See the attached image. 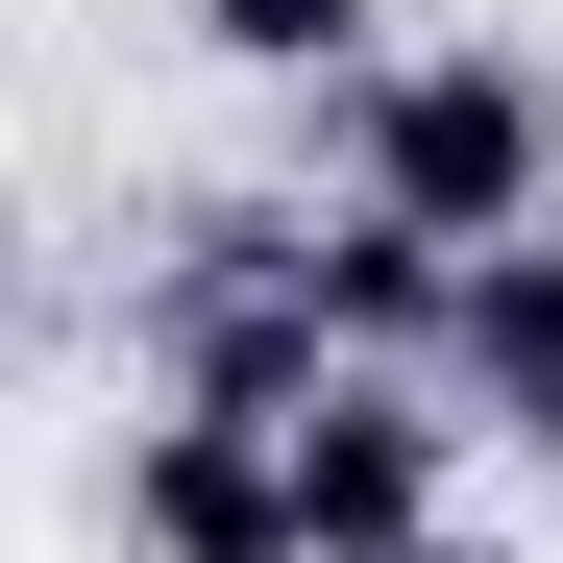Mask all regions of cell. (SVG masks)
Wrapping results in <instances>:
<instances>
[{
    "label": "cell",
    "mask_w": 563,
    "mask_h": 563,
    "mask_svg": "<svg viewBox=\"0 0 563 563\" xmlns=\"http://www.w3.org/2000/svg\"><path fill=\"white\" fill-rule=\"evenodd\" d=\"M269 245H295V343H319V367H417L441 295H465V269L393 245V221H269Z\"/></svg>",
    "instance_id": "obj_5"
},
{
    "label": "cell",
    "mask_w": 563,
    "mask_h": 563,
    "mask_svg": "<svg viewBox=\"0 0 563 563\" xmlns=\"http://www.w3.org/2000/svg\"><path fill=\"white\" fill-rule=\"evenodd\" d=\"M319 147H343V221H393V245H441V269H490V245L563 221V197H539V49H515V25L367 49L343 99H319Z\"/></svg>",
    "instance_id": "obj_1"
},
{
    "label": "cell",
    "mask_w": 563,
    "mask_h": 563,
    "mask_svg": "<svg viewBox=\"0 0 563 563\" xmlns=\"http://www.w3.org/2000/svg\"><path fill=\"white\" fill-rule=\"evenodd\" d=\"M123 563H295L269 417H123Z\"/></svg>",
    "instance_id": "obj_4"
},
{
    "label": "cell",
    "mask_w": 563,
    "mask_h": 563,
    "mask_svg": "<svg viewBox=\"0 0 563 563\" xmlns=\"http://www.w3.org/2000/svg\"><path fill=\"white\" fill-rule=\"evenodd\" d=\"M417 393L465 417V441H515V465H563V221L539 245H490L441 295V343H417Z\"/></svg>",
    "instance_id": "obj_3"
},
{
    "label": "cell",
    "mask_w": 563,
    "mask_h": 563,
    "mask_svg": "<svg viewBox=\"0 0 563 563\" xmlns=\"http://www.w3.org/2000/svg\"><path fill=\"white\" fill-rule=\"evenodd\" d=\"M417 563H515V539H465V515H441V539H417Z\"/></svg>",
    "instance_id": "obj_8"
},
{
    "label": "cell",
    "mask_w": 563,
    "mask_h": 563,
    "mask_svg": "<svg viewBox=\"0 0 563 563\" xmlns=\"http://www.w3.org/2000/svg\"><path fill=\"white\" fill-rule=\"evenodd\" d=\"M269 490H295V563H417L465 515V417L417 367H319V393L269 417Z\"/></svg>",
    "instance_id": "obj_2"
},
{
    "label": "cell",
    "mask_w": 563,
    "mask_h": 563,
    "mask_svg": "<svg viewBox=\"0 0 563 563\" xmlns=\"http://www.w3.org/2000/svg\"><path fill=\"white\" fill-rule=\"evenodd\" d=\"M539 197H563V49H539Z\"/></svg>",
    "instance_id": "obj_7"
},
{
    "label": "cell",
    "mask_w": 563,
    "mask_h": 563,
    "mask_svg": "<svg viewBox=\"0 0 563 563\" xmlns=\"http://www.w3.org/2000/svg\"><path fill=\"white\" fill-rule=\"evenodd\" d=\"M367 25H393V0H197V49H221V74H295V99H343Z\"/></svg>",
    "instance_id": "obj_6"
}]
</instances>
